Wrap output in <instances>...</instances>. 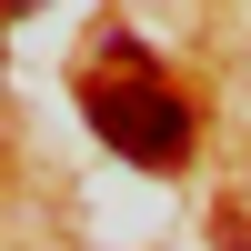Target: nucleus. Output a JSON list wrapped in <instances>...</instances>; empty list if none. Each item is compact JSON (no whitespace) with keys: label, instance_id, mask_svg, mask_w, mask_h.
Instances as JSON below:
<instances>
[{"label":"nucleus","instance_id":"1","mask_svg":"<svg viewBox=\"0 0 251 251\" xmlns=\"http://www.w3.org/2000/svg\"><path fill=\"white\" fill-rule=\"evenodd\" d=\"M80 111H91V131L111 141L121 161H141V171H171V161L191 151V111H181V91L151 80V71H100V60H91Z\"/></svg>","mask_w":251,"mask_h":251},{"label":"nucleus","instance_id":"2","mask_svg":"<svg viewBox=\"0 0 251 251\" xmlns=\"http://www.w3.org/2000/svg\"><path fill=\"white\" fill-rule=\"evenodd\" d=\"M10 10H20V0H0V20H10Z\"/></svg>","mask_w":251,"mask_h":251}]
</instances>
